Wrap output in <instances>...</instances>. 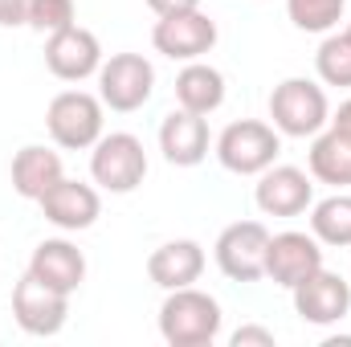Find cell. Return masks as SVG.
Segmentation results:
<instances>
[{
	"mask_svg": "<svg viewBox=\"0 0 351 347\" xmlns=\"http://www.w3.org/2000/svg\"><path fill=\"white\" fill-rule=\"evenodd\" d=\"M343 8L348 0H286V12L302 33H331L343 21Z\"/></svg>",
	"mask_w": 351,
	"mask_h": 347,
	"instance_id": "23",
	"label": "cell"
},
{
	"mask_svg": "<svg viewBox=\"0 0 351 347\" xmlns=\"http://www.w3.org/2000/svg\"><path fill=\"white\" fill-rule=\"evenodd\" d=\"M143 176H147V152H143L139 135L110 131L90 147V180L102 192L127 196V192H135L143 184Z\"/></svg>",
	"mask_w": 351,
	"mask_h": 347,
	"instance_id": "5",
	"label": "cell"
},
{
	"mask_svg": "<svg viewBox=\"0 0 351 347\" xmlns=\"http://www.w3.org/2000/svg\"><path fill=\"white\" fill-rule=\"evenodd\" d=\"M221 323H225L221 302H217L208 290H196V286L168 290V298H164V307H160V335H164V344H172V347L217 344Z\"/></svg>",
	"mask_w": 351,
	"mask_h": 347,
	"instance_id": "1",
	"label": "cell"
},
{
	"mask_svg": "<svg viewBox=\"0 0 351 347\" xmlns=\"http://www.w3.org/2000/svg\"><path fill=\"white\" fill-rule=\"evenodd\" d=\"M315 70L323 86H351V41L348 33H327L319 53H315Z\"/></svg>",
	"mask_w": 351,
	"mask_h": 347,
	"instance_id": "22",
	"label": "cell"
},
{
	"mask_svg": "<svg viewBox=\"0 0 351 347\" xmlns=\"http://www.w3.org/2000/svg\"><path fill=\"white\" fill-rule=\"evenodd\" d=\"M29 25V0H0V29Z\"/></svg>",
	"mask_w": 351,
	"mask_h": 347,
	"instance_id": "26",
	"label": "cell"
},
{
	"mask_svg": "<svg viewBox=\"0 0 351 347\" xmlns=\"http://www.w3.org/2000/svg\"><path fill=\"white\" fill-rule=\"evenodd\" d=\"M254 204L265 217H302L315 204V176L294 164H269L258 176Z\"/></svg>",
	"mask_w": 351,
	"mask_h": 347,
	"instance_id": "12",
	"label": "cell"
},
{
	"mask_svg": "<svg viewBox=\"0 0 351 347\" xmlns=\"http://www.w3.org/2000/svg\"><path fill=\"white\" fill-rule=\"evenodd\" d=\"M37 204H41L45 221L58 225L62 233H82V229H90V225L102 217V196H98V188H94V184H82V180H70V176H62Z\"/></svg>",
	"mask_w": 351,
	"mask_h": 347,
	"instance_id": "14",
	"label": "cell"
},
{
	"mask_svg": "<svg viewBox=\"0 0 351 347\" xmlns=\"http://www.w3.org/2000/svg\"><path fill=\"white\" fill-rule=\"evenodd\" d=\"M327 127H335V131H343V135L351 139V98H343V102H339V110L331 115V123H327Z\"/></svg>",
	"mask_w": 351,
	"mask_h": 347,
	"instance_id": "28",
	"label": "cell"
},
{
	"mask_svg": "<svg viewBox=\"0 0 351 347\" xmlns=\"http://www.w3.org/2000/svg\"><path fill=\"white\" fill-rule=\"evenodd\" d=\"M225 102V74L217 66L200 62H184V70L176 74V106L192 110V115H213Z\"/></svg>",
	"mask_w": 351,
	"mask_h": 347,
	"instance_id": "19",
	"label": "cell"
},
{
	"mask_svg": "<svg viewBox=\"0 0 351 347\" xmlns=\"http://www.w3.org/2000/svg\"><path fill=\"white\" fill-rule=\"evenodd\" d=\"M102 98L90 90H62L45 106V131L66 152H86L102 139Z\"/></svg>",
	"mask_w": 351,
	"mask_h": 347,
	"instance_id": "4",
	"label": "cell"
},
{
	"mask_svg": "<svg viewBox=\"0 0 351 347\" xmlns=\"http://www.w3.org/2000/svg\"><path fill=\"white\" fill-rule=\"evenodd\" d=\"M323 265V241L315 233L302 229H286V233H269V250H265V278L278 282L282 290H294L302 278H311Z\"/></svg>",
	"mask_w": 351,
	"mask_h": 347,
	"instance_id": "11",
	"label": "cell"
},
{
	"mask_svg": "<svg viewBox=\"0 0 351 347\" xmlns=\"http://www.w3.org/2000/svg\"><path fill=\"white\" fill-rule=\"evenodd\" d=\"M294 311L302 323H315V327H331V323H343L351 311V286L343 274L319 265L311 278H302L294 290Z\"/></svg>",
	"mask_w": 351,
	"mask_h": 347,
	"instance_id": "10",
	"label": "cell"
},
{
	"mask_svg": "<svg viewBox=\"0 0 351 347\" xmlns=\"http://www.w3.org/2000/svg\"><path fill=\"white\" fill-rule=\"evenodd\" d=\"M98 98L102 106L131 115L139 106H147V98L156 94V66L143 53H110L98 66Z\"/></svg>",
	"mask_w": 351,
	"mask_h": 347,
	"instance_id": "6",
	"label": "cell"
},
{
	"mask_svg": "<svg viewBox=\"0 0 351 347\" xmlns=\"http://www.w3.org/2000/svg\"><path fill=\"white\" fill-rule=\"evenodd\" d=\"M147 8L156 16H168V12H188V8H200V0H147Z\"/></svg>",
	"mask_w": 351,
	"mask_h": 347,
	"instance_id": "27",
	"label": "cell"
},
{
	"mask_svg": "<svg viewBox=\"0 0 351 347\" xmlns=\"http://www.w3.org/2000/svg\"><path fill=\"white\" fill-rule=\"evenodd\" d=\"M45 66L62 82H86L102 66V45H98V37L90 29L70 25L62 33H49V41H45Z\"/></svg>",
	"mask_w": 351,
	"mask_h": 347,
	"instance_id": "13",
	"label": "cell"
},
{
	"mask_svg": "<svg viewBox=\"0 0 351 347\" xmlns=\"http://www.w3.org/2000/svg\"><path fill=\"white\" fill-rule=\"evenodd\" d=\"M306 172L315 176L319 184L351 188V139L343 135V131H335V127H323V131L311 139Z\"/></svg>",
	"mask_w": 351,
	"mask_h": 347,
	"instance_id": "20",
	"label": "cell"
},
{
	"mask_svg": "<svg viewBox=\"0 0 351 347\" xmlns=\"http://www.w3.org/2000/svg\"><path fill=\"white\" fill-rule=\"evenodd\" d=\"M311 233L323 246L348 250L351 246V196L348 192H335V196L311 204Z\"/></svg>",
	"mask_w": 351,
	"mask_h": 347,
	"instance_id": "21",
	"label": "cell"
},
{
	"mask_svg": "<svg viewBox=\"0 0 351 347\" xmlns=\"http://www.w3.org/2000/svg\"><path fill=\"white\" fill-rule=\"evenodd\" d=\"M229 344L233 347H274V331L269 327H237L233 335H229Z\"/></svg>",
	"mask_w": 351,
	"mask_h": 347,
	"instance_id": "25",
	"label": "cell"
},
{
	"mask_svg": "<svg viewBox=\"0 0 351 347\" xmlns=\"http://www.w3.org/2000/svg\"><path fill=\"white\" fill-rule=\"evenodd\" d=\"M78 25V4L74 0H29V29L37 33H62Z\"/></svg>",
	"mask_w": 351,
	"mask_h": 347,
	"instance_id": "24",
	"label": "cell"
},
{
	"mask_svg": "<svg viewBox=\"0 0 351 347\" xmlns=\"http://www.w3.org/2000/svg\"><path fill=\"white\" fill-rule=\"evenodd\" d=\"M343 33H348V41H351V25H348V29H343Z\"/></svg>",
	"mask_w": 351,
	"mask_h": 347,
	"instance_id": "29",
	"label": "cell"
},
{
	"mask_svg": "<svg viewBox=\"0 0 351 347\" xmlns=\"http://www.w3.org/2000/svg\"><path fill=\"white\" fill-rule=\"evenodd\" d=\"M12 319L25 335H37V339H49L66 327L70 319V294L45 286L41 278L25 274L16 286H12Z\"/></svg>",
	"mask_w": 351,
	"mask_h": 347,
	"instance_id": "7",
	"label": "cell"
},
{
	"mask_svg": "<svg viewBox=\"0 0 351 347\" xmlns=\"http://www.w3.org/2000/svg\"><path fill=\"white\" fill-rule=\"evenodd\" d=\"M221 168L233 176H262L269 164H278V152H282V135L274 131V123L262 119H237L229 123L217 143H213Z\"/></svg>",
	"mask_w": 351,
	"mask_h": 347,
	"instance_id": "3",
	"label": "cell"
},
{
	"mask_svg": "<svg viewBox=\"0 0 351 347\" xmlns=\"http://www.w3.org/2000/svg\"><path fill=\"white\" fill-rule=\"evenodd\" d=\"M12 192L16 196H25V200H41L58 180H62V156L53 152V147H45V143H29V147H21L16 156H12Z\"/></svg>",
	"mask_w": 351,
	"mask_h": 347,
	"instance_id": "18",
	"label": "cell"
},
{
	"mask_svg": "<svg viewBox=\"0 0 351 347\" xmlns=\"http://www.w3.org/2000/svg\"><path fill=\"white\" fill-rule=\"evenodd\" d=\"M213 135H208V119L192 115L184 106H176L172 115H164L160 123V152L172 168H196L208 160Z\"/></svg>",
	"mask_w": 351,
	"mask_h": 347,
	"instance_id": "15",
	"label": "cell"
},
{
	"mask_svg": "<svg viewBox=\"0 0 351 347\" xmlns=\"http://www.w3.org/2000/svg\"><path fill=\"white\" fill-rule=\"evenodd\" d=\"M265 250H269V229L262 221H233L221 229L213 258H217L225 278L258 282V278H265Z\"/></svg>",
	"mask_w": 351,
	"mask_h": 347,
	"instance_id": "8",
	"label": "cell"
},
{
	"mask_svg": "<svg viewBox=\"0 0 351 347\" xmlns=\"http://www.w3.org/2000/svg\"><path fill=\"white\" fill-rule=\"evenodd\" d=\"M152 45H156V53H164L172 62H200L217 45V21L208 12H200V8L168 12V16L156 21Z\"/></svg>",
	"mask_w": 351,
	"mask_h": 347,
	"instance_id": "9",
	"label": "cell"
},
{
	"mask_svg": "<svg viewBox=\"0 0 351 347\" xmlns=\"http://www.w3.org/2000/svg\"><path fill=\"white\" fill-rule=\"evenodd\" d=\"M204 274V246L192 237H176L164 241L160 250H152L147 258V278L160 290H180V286H196Z\"/></svg>",
	"mask_w": 351,
	"mask_h": 347,
	"instance_id": "17",
	"label": "cell"
},
{
	"mask_svg": "<svg viewBox=\"0 0 351 347\" xmlns=\"http://www.w3.org/2000/svg\"><path fill=\"white\" fill-rule=\"evenodd\" d=\"M29 274L62 294H74L86 282V254L66 237H45L29 258Z\"/></svg>",
	"mask_w": 351,
	"mask_h": 347,
	"instance_id": "16",
	"label": "cell"
},
{
	"mask_svg": "<svg viewBox=\"0 0 351 347\" xmlns=\"http://www.w3.org/2000/svg\"><path fill=\"white\" fill-rule=\"evenodd\" d=\"M269 123L286 139H315L331 123L327 90L311 78H282L269 90Z\"/></svg>",
	"mask_w": 351,
	"mask_h": 347,
	"instance_id": "2",
	"label": "cell"
}]
</instances>
